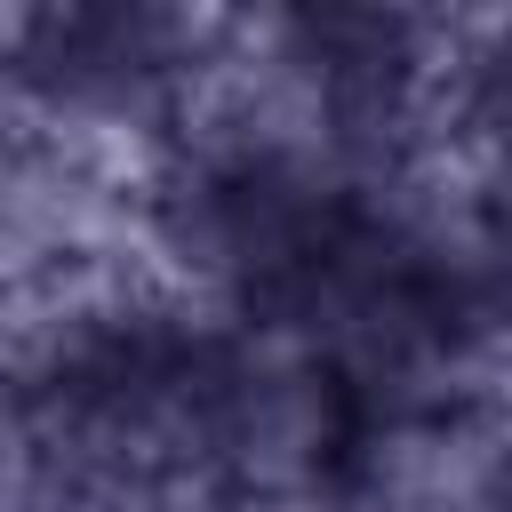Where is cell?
Segmentation results:
<instances>
[{"label":"cell","mask_w":512,"mask_h":512,"mask_svg":"<svg viewBox=\"0 0 512 512\" xmlns=\"http://www.w3.org/2000/svg\"><path fill=\"white\" fill-rule=\"evenodd\" d=\"M352 440H360V408L344 400L328 360L280 328L232 320L216 376H208L216 488L256 512H320Z\"/></svg>","instance_id":"obj_1"},{"label":"cell","mask_w":512,"mask_h":512,"mask_svg":"<svg viewBox=\"0 0 512 512\" xmlns=\"http://www.w3.org/2000/svg\"><path fill=\"white\" fill-rule=\"evenodd\" d=\"M64 448H56V416L32 384H0V512H40L56 496Z\"/></svg>","instance_id":"obj_2"},{"label":"cell","mask_w":512,"mask_h":512,"mask_svg":"<svg viewBox=\"0 0 512 512\" xmlns=\"http://www.w3.org/2000/svg\"><path fill=\"white\" fill-rule=\"evenodd\" d=\"M448 512H512V408L504 400H464L456 408Z\"/></svg>","instance_id":"obj_3"},{"label":"cell","mask_w":512,"mask_h":512,"mask_svg":"<svg viewBox=\"0 0 512 512\" xmlns=\"http://www.w3.org/2000/svg\"><path fill=\"white\" fill-rule=\"evenodd\" d=\"M488 192H496V240L512 256V160H488Z\"/></svg>","instance_id":"obj_4"}]
</instances>
